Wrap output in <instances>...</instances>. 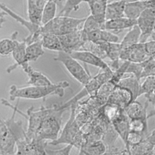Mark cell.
<instances>
[{
    "label": "cell",
    "mask_w": 155,
    "mask_h": 155,
    "mask_svg": "<svg viewBox=\"0 0 155 155\" xmlns=\"http://www.w3.org/2000/svg\"><path fill=\"white\" fill-rule=\"evenodd\" d=\"M69 85L68 82L66 81L53 83L48 86L29 85L25 87H18L15 85H12L9 88V97L10 100L13 101L16 99H45L49 96L62 97L64 95L65 90Z\"/></svg>",
    "instance_id": "cell-1"
},
{
    "label": "cell",
    "mask_w": 155,
    "mask_h": 155,
    "mask_svg": "<svg viewBox=\"0 0 155 155\" xmlns=\"http://www.w3.org/2000/svg\"><path fill=\"white\" fill-rule=\"evenodd\" d=\"M64 111L60 110L59 105H53L50 107L35 133L34 140L38 142H52L56 140L59 136L62 115Z\"/></svg>",
    "instance_id": "cell-2"
},
{
    "label": "cell",
    "mask_w": 155,
    "mask_h": 155,
    "mask_svg": "<svg viewBox=\"0 0 155 155\" xmlns=\"http://www.w3.org/2000/svg\"><path fill=\"white\" fill-rule=\"evenodd\" d=\"M85 18H76L70 16H57L44 25H41V31L44 33H51L58 36L64 35L80 28L85 20Z\"/></svg>",
    "instance_id": "cell-3"
},
{
    "label": "cell",
    "mask_w": 155,
    "mask_h": 155,
    "mask_svg": "<svg viewBox=\"0 0 155 155\" xmlns=\"http://www.w3.org/2000/svg\"><path fill=\"white\" fill-rule=\"evenodd\" d=\"M113 74V71L112 70H102V71L99 72L97 74L92 77L90 81L87 84L84 85L83 88L73 96V97L67 101L62 105H59V108L60 110H65L68 107H70L72 105L76 104V103L82 98L87 95L91 94L93 93H96L103 84L107 82L112 78Z\"/></svg>",
    "instance_id": "cell-4"
},
{
    "label": "cell",
    "mask_w": 155,
    "mask_h": 155,
    "mask_svg": "<svg viewBox=\"0 0 155 155\" xmlns=\"http://www.w3.org/2000/svg\"><path fill=\"white\" fill-rule=\"evenodd\" d=\"M54 60L61 62L71 76L83 85L87 84L92 78L89 72L79 63V61L69 53L63 51H59L54 58Z\"/></svg>",
    "instance_id": "cell-5"
},
{
    "label": "cell",
    "mask_w": 155,
    "mask_h": 155,
    "mask_svg": "<svg viewBox=\"0 0 155 155\" xmlns=\"http://www.w3.org/2000/svg\"><path fill=\"white\" fill-rule=\"evenodd\" d=\"M18 136L8 120L0 121V154L2 155H13L16 148Z\"/></svg>",
    "instance_id": "cell-6"
},
{
    "label": "cell",
    "mask_w": 155,
    "mask_h": 155,
    "mask_svg": "<svg viewBox=\"0 0 155 155\" xmlns=\"http://www.w3.org/2000/svg\"><path fill=\"white\" fill-rule=\"evenodd\" d=\"M71 111L68 119L64 126L58 139L54 141L48 142V144L57 145L59 144H71L80 132V128L76 119V104L70 107Z\"/></svg>",
    "instance_id": "cell-7"
},
{
    "label": "cell",
    "mask_w": 155,
    "mask_h": 155,
    "mask_svg": "<svg viewBox=\"0 0 155 155\" xmlns=\"http://www.w3.org/2000/svg\"><path fill=\"white\" fill-rule=\"evenodd\" d=\"M47 142H38L30 139L26 134L17 139L16 150L13 155H48Z\"/></svg>",
    "instance_id": "cell-8"
},
{
    "label": "cell",
    "mask_w": 155,
    "mask_h": 155,
    "mask_svg": "<svg viewBox=\"0 0 155 155\" xmlns=\"http://www.w3.org/2000/svg\"><path fill=\"white\" fill-rule=\"evenodd\" d=\"M63 51L71 53L75 51H81L84 44L88 41L87 36L82 31V28L71 33L59 36Z\"/></svg>",
    "instance_id": "cell-9"
},
{
    "label": "cell",
    "mask_w": 155,
    "mask_h": 155,
    "mask_svg": "<svg viewBox=\"0 0 155 155\" xmlns=\"http://www.w3.org/2000/svg\"><path fill=\"white\" fill-rule=\"evenodd\" d=\"M155 22V8L145 10L137 19V25L141 31L140 42L145 43L154 33Z\"/></svg>",
    "instance_id": "cell-10"
},
{
    "label": "cell",
    "mask_w": 155,
    "mask_h": 155,
    "mask_svg": "<svg viewBox=\"0 0 155 155\" xmlns=\"http://www.w3.org/2000/svg\"><path fill=\"white\" fill-rule=\"evenodd\" d=\"M150 57L145 48V43L139 42L122 50L120 59L130 62L142 63L147 61Z\"/></svg>",
    "instance_id": "cell-11"
},
{
    "label": "cell",
    "mask_w": 155,
    "mask_h": 155,
    "mask_svg": "<svg viewBox=\"0 0 155 155\" xmlns=\"http://www.w3.org/2000/svg\"><path fill=\"white\" fill-rule=\"evenodd\" d=\"M134 100L132 93L128 89L116 85L109 96L107 103L117 105L122 110Z\"/></svg>",
    "instance_id": "cell-12"
},
{
    "label": "cell",
    "mask_w": 155,
    "mask_h": 155,
    "mask_svg": "<svg viewBox=\"0 0 155 155\" xmlns=\"http://www.w3.org/2000/svg\"><path fill=\"white\" fill-rule=\"evenodd\" d=\"M71 56L79 61L97 67L102 70H110L111 67L104 60L88 51H75L70 53Z\"/></svg>",
    "instance_id": "cell-13"
},
{
    "label": "cell",
    "mask_w": 155,
    "mask_h": 155,
    "mask_svg": "<svg viewBox=\"0 0 155 155\" xmlns=\"http://www.w3.org/2000/svg\"><path fill=\"white\" fill-rule=\"evenodd\" d=\"M149 8H155V0H140L126 3L125 16L137 20L141 13Z\"/></svg>",
    "instance_id": "cell-14"
},
{
    "label": "cell",
    "mask_w": 155,
    "mask_h": 155,
    "mask_svg": "<svg viewBox=\"0 0 155 155\" xmlns=\"http://www.w3.org/2000/svg\"><path fill=\"white\" fill-rule=\"evenodd\" d=\"M27 44L24 39L22 41H17L16 46L12 53V57L15 62V64L10 65L7 68L8 73H10L12 71L16 69L18 67L20 66L22 68L28 65L26 61V48Z\"/></svg>",
    "instance_id": "cell-15"
},
{
    "label": "cell",
    "mask_w": 155,
    "mask_h": 155,
    "mask_svg": "<svg viewBox=\"0 0 155 155\" xmlns=\"http://www.w3.org/2000/svg\"><path fill=\"white\" fill-rule=\"evenodd\" d=\"M46 2L45 0H27L28 20L33 24L41 25L42 14Z\"/></svg>",
    "instance_id": "cell-16"
},
{
    "label": "cell",
    "mask_w": 155,
    "mask_h": 155,
    "mask_svg": "<svg viewBox=\"0 0 155 155\" xmlns=\"http://www.w3.org/2000/svg\"><path fill=\"white\" fill-rule=\"evenodd\" d=\"M28 76L27 84L32 86H48L53 84L42 73L34 70L29 64L22 68Z\"/></svg>",
    "instance_id": "cell-17"
},
{
    "label": "cell",
    "mask_w": 155,
    "mask_h": 155,
    "mask_svg": "<svg viewBox=\"0 0 155 155\" xmlns=\"http://www.w3.org/2000/svg\"><path fill=\"white\" fill-rule=\"evenodd\" d=\"M87 3L90 10V15L99 22L105 25L108 0H90Z\"/></svg>",
    "instance_id": "cell-18"
},
{
    "label": "cell",
    "mask_w": 155,
    "mask_h": 155,
    "mask_svg": "<svg viewBox=\"0 0 155 155\" xmlns=\"http://www.w3.org/2000/svg\"><path fill=\"white\" fill-rule=\"evenodd\" d=\"M129 122L130 119L125 114L124 111H123L114 120L111 122L118 136H119L122 139L125 145L127 144V136L130 131Z\"/></svg>",
    "instance_id": "cell-19"
},
{
    "label": "cell",
    "mask_w": 155,
    "mask_h": 155,
    "mask_svg": "<svg viewBox=\"0 0 155 155\" xmlns=\"http://www.w3.org/2000/svg\"><path fill=\"white\" fill-rule=\"evenodd\" d=\"M137 25V20L124 16L119 18L106 21L105 28L109 31H119L125 29H130Z\"/></svg>",
    "instance_id": "cell-20"
},
{
    "label": "cell",
    "mask_w": 155,
    "mask_h": 155,
    "mask_svg": "<svg viewBox=\"0 0 155 155\" xmlns=\"http://www.w3.org/2000/svg\"><path fill=\"white\" fill-rule=\"evenodd\" d=\"M0 7H1V10L4 11L7 14V15H9L12 18H13L16 21L21 24V25H22L25 28H26L29 31L30 35H32L36 33L40 29L41 25H36L31 22L30 20H27L24 19V18L21 17L20 15L14 12L10 8H9L5 4L3 3H1Z\"/></svg>",
    "instance_id": "cell-21"
},
{
    "label": "cell",
    "mask_w": 155,
    "mask_h": 155,
    "mask_svg": "<svg viewBox=\"0 0 155 155\" xmlns=\"http://www.w3.org/2000/svg\"><path fill=\"white\" fill-rule=\"evenodd\" d=\"M126 2L124 0L114 1L107 4L105 18L106 21L125 16Z\"/></svg>",
    "instance_id": "cell-22"
},
{
    "label": "cell",
    "mask_w": 155,
    "mask_h": 155,
    "mask_svg": "<svg viewBox=\"0 0 155 155\" xmlns=\"http://www.w3.org/2000/svg\"><path fill=\"white\" fill-rule=\"evenodd\" d=\"M148 104V102L147 101L145 105L143 106L139 102L135 100L130 102L124 111L130 119L148 116L147 112Z\"/></svg>",
    "instance_id": "cell-23"
},
{
    "label": "cell",
    "mask_w": 155,
    "mask_h": 155,
    "mask_svg": "<svg viewBox=\"0 0 155 155\" xmlns=\"http://www.w3.org/2000/svg\"><path fill=\"white\" fill-rule=\"evenodd\" d=\"M155 91V75H151L145 78L143 82L140 85L139 97L144 95L149 102L155 103V97L153 96Z\"/></svg>",
    "instance_id": "cell-24"
},
{
    "label": "cell",
    "mask_w": 155,
    "mask_h": 155,
    "mask_svg": "<svg viewBox=\"0 0 155 155\" xmlns=\"http://www.w3.org/2000/svg\"><path fill=\"white\" fill-rule=\"evenodd\" d=\"M140 37L141 31L139 27L136 25L129 30L120 42L122 50L140 42Z\"/></svg>",
    "instance_id": "cell-25"
},
{
    "label": "cell",
    "mask_w": 155,
    "mask_h": 155,
    "mask_svg": "<svg viewBox=\"0 0 155 155\" xmlns=\"http://www.w3.org/2000/svg\"><path fill=\"white\" fill-rule=\"evenodd\" d=\"M139 80L134 75L131 74L127 77H123L118 82L117 85L124 87L130 90L134 97V100L139 97V92L140 88Z\"/></svg>",
    "instance_id": "cell-26"
},
{
    "label": "cell",
    "mask_w": 155,
    "mask_h": 155,
    "mask_svg": "<svg viewBox=\"0 0 155 155\" xmlns=\"http://www.w3.org/2000/svg\"><path fill=\"white\" fill-rule=\"evenodd\" d=\"M83 155H104L107 152V147L102 140H94L81 148Z\"/></svg>",
    "instance_id": "cell-27"
},
{
    "label": "cell",
    "mask_w": 155,
    "mask_h": 155,
    "mask_svg": "<svg viewBox=\"0 0 155 155\" xmlns=\"http://www.w3.org/2000/svg\"><path fill=\"white\" fill-rule=\"evenodd\" d=\"M44 48L58 52L63 51L59 36L51 33H44L41 39Z\"/></svg>",
    "instance_id": "cell-28"
},
{
    "label": "cell",
    "mask_w": 155,
    "mask_h": 155,
    "mask_svg": "<svg viewBox=\"0 0 155 155\" xmlns=\"http://www.w3.org/2000/svg\"><path fill=\"white\" fill-rule=\"evenodd\" d=\"M154 147L155 144L145 137L140 143L130 147V155H151Z\"/></svg>",
    "instance_id": "cell-29"
},
{
    "label": "cell",
    "mask_w": 155,
    "mask_h": 155,
    "mask_svg": "<svg viewBox=\"0 0 155 155\" xmlns=\"http://www.w3.org/2000/svg\"><path fill=\"white\" fill-rule=\"evenodd\" d=\"M44 53V47L41 41L27 45L26 48V61L28 63L31 61H36Z\"/></svg>",
    "instance_id": "cell-30"
},
{
    "label": "cell",
    "mask_w": 155,
    "mask_h": 155,
    "mask_svg": "<svg viewBox=\"0 0 155 155\" xmlns=\"http://www.w3.org/2000/svg\"><path fill=\"white\" fill-rule=\"evenodd\" d=\"M116 85L110 79L99 87L95 93L94 96L99 102H107Z\"/></svg>",
    "instance_id": "cell-31"
},
{
    "label": "cell",
    "mask_w": 155,
    "mask_h": 155,
    "mask_svg": "<svg viewBox=\"0 0 155 155\" xmlns=\"http://www.w3.org/2000/svg\"><path fill=\"white\" fill-rule=\"evenodd\" d=\"M58 4L54 1H47L41 18V25H44L53 20L56 15Z\"/></svg>",
    "instance_id": "cell-32"
},
{
    "label": "cell",
    "mask_w": 155,
    "mask_h": 155,
    "mask_svg": "<svg viewBox=\"0 0 155 155\" xmlns=\"http://www.w3.org/2000/svg\"><path fill=\"white\" fill-rule=\"evenodd\" d=\"M148 116L130 119V130L142 133L147 137L148 131Z\"/></svg>",
    "instance_id": "cell-33"
},
{
    "label": "cell",
    "mask_w": 155,
    "mask_h": 155,
    "mask_svg": "<svg viewBox=\"0 0 155 155\" xmlns=\"http://www.w3.org/2000/svg\"><path fill=\"white\" fill-rule=\"evenodd\" d=\"M18 35V31H15L12 35L10 39L5 38L0 42V54L2 56H7L12 54L17 42V36Z\"/></svg>",
    "instance_id": "cell-34"
},
{
    "label": "cell",
    "mask_w": 155,
    "mask_h": 155,
    "mask_svg": "<svg viewBox=\"0 0 155 155\" xmlns=\"http://www.w3.org/2000/svg\"><path fill=\"white\" fill-rule=\"evenodd\" d=\"M82 31L86 35L92 32L93 31L99 29H105V25L99 22L95 18H94L91 15L86 18L83 26L82 27Z\"/></svg>",
    "instance_id": "cell-35"
},
{
    "label": "cell",
    "mask_w": 155,
    "mask_h": 155,
    "mask_svg": "<svg viewBox=\"0 0 155 155\" xmlns=\"http://www.w3.org/2000/svg\"><path fill=\"white\" fill-rule=\"evenodd\" d=\"M82 2V0H65L62 8L59 11L58 16H69L71 12L79 9L80 4Z\"/></svg>",
    "instance_id": "cell-36"
},
{
    "label": "cell",
    "mask_w": 155,
    "mask_h": 155,
    "mask_svg": "<svg viewBox=\"0 0 155 155\" xmlns=\"http://www.w3.org/2000/svg\"><path fill=\"white\" fill-rule=\"evenodd\" d=\"M124 110L117 105L109 103H107L102 109L104 116H105L107 119L111 122L114 120Z\"/></svg>",
    "instance_id": "cell-37"
},
{
    "label": "cell",
    "mask_w": 155,
    "mask_h": 155,
    "mask_svg": "<svg viewBox=\"0 0 155 155\" xmlns=\"http://www.w3.org/2000/svg\"><path fill=\"white\" fill-rule=\"evenodd\" d=\"M145 137V136L142 133L133 131H130L127 136V144L125 145L126 150L128 152L129 155H130V147L134 146L140 143Z\"/></svg>",
    "instance_id": "cell-38"
},
{
    "label": "cell",
    "mask_w": 155,
    "mask_h": 155,
    "mask_svg": "<svg viewBox=\"0 0 155 155\" xmlns=\"http://www.w3.org/2000/svg\"><path fill=\"white\" fill-rule=\"evenodd\" d=\"M144 67V62L134 63L128 61V65L126 69V73L131 74L136 76L139 81L141 79L142 73Z\"/></svg>",
    "instance_id": "cell-39"
},
{
    "label": "cell",
    "mask_w": 155,
    "mask_h": 155,
    "mask_svg": "<svg viewBox=\"0 0 155 155\" xmlns=\"http://www.w3.org/2000/svg\"><path fill=\"white\" fill-rule=\"evenodd\" d=\"M151 75H155V55L151 56L150 59L144 62V67L141 79Z\"/></svg>",
    "instance_id": "cell-40"
},
{
    "label": "cell",
    "mask_w": 155,
    "mask_h": 155,
    "mask_svg": "<svg viewBox=\"0 0 155 155\" xmlns=\"http://www.w3.org/2000/svg\"><path fill=\"white\" fill-rule=\"evenodd\" d=\"M119 40V37L113 33H111L110 31L106 29H101L100 30L99 41H102L110 43H117Z\"/></svg>",
    "instance_id": "cell-41"
},
{
    "label": "cell",
    "mask_w": 155,
    "mask_h": 155,
    "mask_svg": "<svg viewBox=\"0 0 155 155\" xmlns=\"http://www.w3.org/2000/svg\"><path fill=\"white\" fill-rule=\"evenodd\" d=\"M73 145L71 144L66 145L64 147L59 150L46 149L48 155H70Z\"/></svg>",
    "instance_id": "cell-42"
},
{
    "label": "cell",
    "mask_w": 155,
    "mask_h": 155,
    "mask_svg": "<svg viewBox=\"0 0 155 155\" xmlns=\"http://www.w3.org/2000/svg\"><path fill=\"white\" fill-rule=\"evenodd\" d=\"M145 46L150 56L155 55V39L147 41L145 42Z\"/></svg>",
    "instance_id": "cell-43"
},
{
    "label": "cell",
    "mask_w": 155,
    "mask_h": 155,
    "mask_svg": "<svg viewBox=\"0 0 155 155\" xmlns=\"http://www.w3.org/2000/svg\"><path fill=\"white\" fill-rule=\"evenodd\" d=\"M126 3H129V2H136V1H140V0H124Z\"/></svg>",
    "instance_id": "cell-44"
},
{
    "label": "cell",
    "mask_w": 155,
    "mask_h": 155,
    "mask_svg": "<svg viewBox=\"0 0 155 155\" xmlns=\"http://www.w3.org/2000/svg\"><path fill=\"white\" fill-rule=\"evenodd\" d=\"M45 1H55L58 4L61 2L59 0H45Z\"/></svg>",
    "instance_id": "cell-45"
},
{
    "label": "cell",
    "mask_w": 155,
    "mask_h": 155,
    "mask_svg": "<svg viewBox=\"0 0 155 155\" xmlns=\"http://www.w3.org/2000/svg\"><path fill=\"white\" fill-rule=\"evenodd\" d=\"M82 1L83 2H84V1H85V2H88V1H90V0H82Z\"/></svg>",
    "instance_id": "cell-46"
},
{
    "label": "cell",
    "mask_w": 155,
    "mask_h": 155,
    "mask_svg": "<svg viewBox=\"0 0 155 155\" xmlns=\"http://www.w3.org/2000/svg\"><path fill=\"white\" fill-rule=\"evenodd\" d=\"M154 33H155V22H154Z\"/></svg>",
    "instance_id": "cell-47"
},
{
    "label": "cell",
    "mask_w": 155,
    "mask_h": 155,
    "mask_svg": "<svg viewBox=\"0 0 155 155\" xmlns=\"http://www.w3.org/2000/svg\"><path fill=\"white\" fill-rule=\"evenodd\" d=\"M153 154L155 155V147H154V151H153Z\"/></svg>",
    "instance_id": "cell-48"
},
{
    "label": "cell",
    "mask_w": 155,
    "mask_h": 155,
    "mask_svg": "<svg viewBox=\"0 0 155 155\" xmlns=\"http://www.w3.org/2000/svg\"><path fill=\"white\" fill-rule=\"evenodd\" d=\"M153 96H154V97H155V91H154V93H153Z\"/></svg>",
    "instance_id": "cell-49"
},
{
    "label": "cell",
    "mask_w": 155,
    "mask_h": 155,
    "mask_svg": "<svg viewBox=\"0 0 155 155\" xmlns=\"http://www.w3.org/2000/svg\"><path fill=\"white\" fill-rule=\"evenodd\" d=\"M59 1H60V2H61L62 0H59ZM64 1H65V0H64Z\"/></svg>",
    "instance_id": "cell-50"
},
{
    "label": "cell",
    "mask_w": 155,
    "mask_h": 155,
    "mask_svg": "<svg viewBox=\"0 0 155 155\" xmlns=\"http://www.w3.org/2000/svg\"><path fill=\"white\" fill-rule=\"evenodd\" d=\"M151 155H154V154H153H153H151Z\"/></svg>",
    "instance_id": "cell-51"
},
{
    "label": "cell",
    "mask_w": 155,
    "mask_h": 155,
    "mask_svg": "<svg viewBox=\"0 0 155 155\" xmlns=\"http://www.w3.org/2000/svg\"><path fill=\"white\" fill-rule=\"evenodd\" d=\"M154 105H155V103H154Z\"/></svg>",
    "instance_id": "cell-52"
},
{
    "label": "cell",
    "mask_w": 155,
    "mask_h": 155,
    "mask_svg": "<svg viewBox=\"0 0 155 155\" xmlns=\"http://www.w3.org/2000/svg\"><path fill=\"white\" fill-rule=\"evenodd\" d=\"M1 155H2V154H1Z\"/></svg>",
    "instance_id": "cell-53"
}]
</instances>
